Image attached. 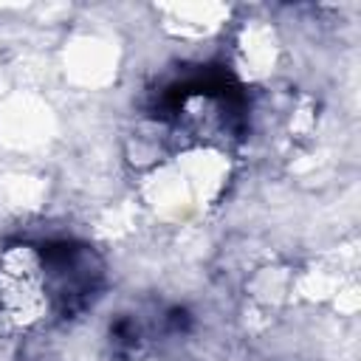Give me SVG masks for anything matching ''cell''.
Wrapping results in <instances>:
<instances>
[{"mask_svg":"<svg viewBox=\"0 0 361 361\" xmlns=\"http://www.w3.org/2000/svg\"><path fill=\"white\" fill-rule=\"evenodd\" d=\"M149 110L175 135L197 144L237 141L248 124L243 87L228 73L203 65L161 85Z\"/></svg>","mask_w":361,"mask_h":361,"instance_id":"6da1fadb","label":"cell"},{"mask_svg":"<svg viewBox=\"0 0 361 361\" xmlns=\"http://www.w3.org/2000/svg\"><path fill=\"white\" fill-rule=\"evenodd\" d=\"M37 245L51 322L79 319L102 299L107 285V265L102 254L79 240H48Z\"/></svg>","mask_w":361,"mask_h":361,"instance_id":"7a4b0ae2","label":"cell"},{"mask_svg":"<svg viewBox=\"0 0 361 361\" xmlns=\"http://www.w3.org/2000/svg\"><path fill=\"white\" fill-rule=\"evenodd\" d=\"M186 336V316L166 310L155 322L121 319L113 333L116 361H183L180 338Z\"/></svg>","mask_w":361,"mask_h":361,"instance_id":"3957f363","label":"cell"}]
</instances>
